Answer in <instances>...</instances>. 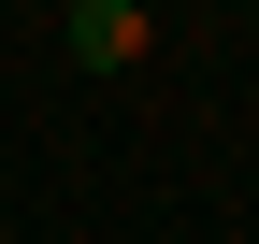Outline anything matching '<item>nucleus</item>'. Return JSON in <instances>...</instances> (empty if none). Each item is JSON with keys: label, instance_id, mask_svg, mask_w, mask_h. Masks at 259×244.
I'll return each mask as SVG.
<instances>
[{"label": "nucleus", "instance_id": "1", "mask_svg": "<svg viewBox=\"0 0 259 244\" xmlns=\"http://www.w3.org/2000/svg\"><path fill=\"white\" fill-rule=\"evenodd\" d=\"M58 43H72L87 72H130V57H144V15H130V0H72V29H58Z\"/></svg>", "mask_w": 259, "mask_h": 244}]
</instances>
